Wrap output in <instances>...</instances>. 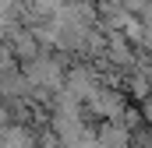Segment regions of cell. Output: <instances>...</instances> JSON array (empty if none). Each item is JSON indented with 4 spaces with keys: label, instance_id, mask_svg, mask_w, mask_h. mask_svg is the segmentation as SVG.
Instances as JSON below:
<instances>
[{
    "label": "cell",
    "instance_id": "cell-1",
    "mask_svg": "<svg viewBox=\"0 0 152 148\" xmlns=\"http://www.w3.org/2000/svg\"><path fill=\"white\" fill-rule=\"evenodd\" d=\"M25 81H28V88H42V92H53V88H60V67H57V60H39L32 57L28 60V67H25Z\"/></svg>",
    "mask_w": 152,
    "mask_h": 148
},
{
    "label": "cell",
    "instance_id": "cell-2",
    "mask_svg": "<svg viewBox=\"0 0 152 148\" xmlns=\"http://www.w3.org/2000/svg\"><path fill=\"white\" fill-rule=\"evenodd\" d=\"M85 102H92V110L99 113V116H106V120L124 113V99H120V95H113V92H103V88H96Z\"/></svg>",
    "mask_w": 152,
    "mask_h": 148
},
{
    "label": "cell",
    "instance_id": "cell-3",
    "mask_svg": "<svg viewBox=\"0 0 152 148\" xmlns=\"http://www.w3.org/2000/svg\"><path fill=\"white\" fill-rule=\"evenodd\" d=\"M96 145L99 148H127L131 145V134L120 123H103V131L96 134Z\"/></svg>",
    "mask_w": 152,
    "mask_h": 148
},
{
    "label": "cell",
    "instance_id": "cell-4",
    "mask_svg": "<svg viewBox=\"0 0 152 148\" xmlns=\"http://www.w3.org/2000/svg\"><path fill=\"white\" fill-rule=\"evenodd\" d=\"M11 53L14 57H36V36L32 32H11Z\"/></svg>",
    "mask_w": 152,
    "mask_h": 148
},
{
    "label": "cell",
    "instance_id": "cell-5",
    "mask_svg": "<svg viewBox=\"0 0 152 148\" xmlns=\"http://www.w3.org/2000/svg\"><path fill=\"white\" fill-rule=\"evenodd\" d=\"M145 116H149V120H152V95H149V99H145Z\"/></svg>",
    "mask_w": 152,
    "mask_h": 148
}]
</instances>
